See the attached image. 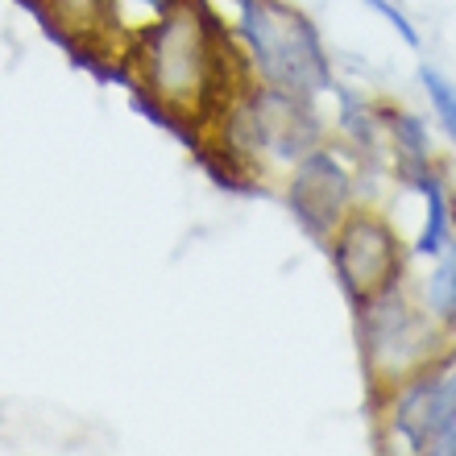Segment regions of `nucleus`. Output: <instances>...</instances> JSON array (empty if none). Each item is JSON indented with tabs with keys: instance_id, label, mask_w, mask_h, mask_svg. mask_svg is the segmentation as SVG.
<instances>
[{
	"instance_id": "obj_14",
	"label": "nucleus",
	"mask_w": 456,
	"mask_h": 456,
	"mask_svg": "<svg viewBox=\"0 0 456 456\" xmlns=\"http://www.w3.org/2000/svg\"><path fill=\"white\" fill-rule=\"evenodd\" d=\"M452 337H456V216H452Z\"/></svg>"
},
{
	"instance_id": "obj_3",
	"label": "nucleus",
	"mask_w": 456,
	"mask_h": 456,
	"mask_svg": "<svg viewBox=\"0 0 456 456\" xmlns=\"http://www.w3.org/2000/svg\"><path fill=\"white\" fill-rule=\"evenodd\" d=\"M448 332L452 328L428 303L411 299L403 282L357 303V353L365 365V378H370L373 403H382L411 373L448 357L452 353Z\"/></svg>"
},
{
	"instance_id": "obj_8",
	"label": "nucleus",
	"mask_w": 456,
	"mask_h": 456,
	"mask_svg": "<svg viewBox=\"0 0 456 456\" xmlns=\"http://www.w3.org/2000/svg\"><path fill=\"white\" fill-rule=\"evenodd\" d=\"M179 0H104V25H100V46L125 50L133 37L150 29L158 17H167Z\"/></svg>"
},
{
	"instance_id": "obj_12",
	"label": "nucleus",
	"mask_w": 456,
	"mask_h": 456,
	"mask_svg": "<svg viewBox=\"0 0 456 456\" xmlns=\"http://www.w3.org/2000/svg\"><path fill=\"white\" fill-rule=\"evenodd\" d=\"M419 79H423V92H428V100H432L436 117H440V125H444L448 137L456 142V87L448 84V79L436 71V67H419Z\"/></svg>"
},
{
	"instance_id": "obj_11",
	"label": "nucleus",
	"mask_w": 456,
	"mask_h": 456,
	"mask_svg": "<svg viewBox=\"0 0 456 456\" xmlns=\"http://www.w3.org/2000/svg\"><path fill=\"white\" fill-rule=\"evenodd\" d=\"M46 12L67 37H75V42H96L100 46L104 0H46Z\"/></svg>"
},
{
	"instance_id": "obj_13",
	"label": "nucleus",
	"mask_w": 456,
	"mask_h": 456,
	"mask_svg": "<svg viewBox=\"0 0 456 456\" xmlns=\"http://www.w3.org/2000/svg\"><path fill=\"white\" fill-rule=\"evenodd\" d=\"M373 9H378V12L386 17V21L395 25V29L403 34V42H407L411 50H419V34H415V25H411L407 17H403V9H398V4H390V0H373Z\"/></svg>"
},
{
	"instance_id": "obj_1",
	"label": "nucleus",
	"mask_w": 456,
	"mask_h": 456,
	"mask_svg": "<svg viewBox=\"0 0 456 456\" xmlns=\"http://www.w3.org/2000/svg\"><path fill=\"white\" fill-rule=\"evenodd\" d=\"M129 75L170 120L208 129L245 79H228L237 46L204 0H179L125 46Z\"/></svg>"
},
{
	"instance_id": "obj_6",
	"label": "nucleus",
	"mask_w": 456,
	"mask_h": 456,
	"mask_svg": "<svg viewBox=\"0 0 456 456\" xmlns=\"http://www.w3.org/2000/svg\"><path fill=\"white\" fill-rule=\"evenodd\" d=\"M353 200H357L353 170L345 167V158H340L337 150H328V142L307 150V154L287 170V204H290V212H295V220H299L315 240L332 237V228L357 208Z\"/></svg>"
},
{
	"instance_id": "obj_9",
	"label": "nucleus",
	"mask_w": 456,
	"mask_h": 456,
	"mask_svg": "<svg viewBox=\"0 0 456 456\" xmlns=\"http://www.w3.org/2000/svg\"><path fill=\"white\" fill-rule=\"evenodd\" d=\"M428 456H456V353L440 361V386H436V423Z\"/></svg>"
},
{
	"instance_id": "obj_10",
	"label": "nucleus",
	"mask_w": 456,
	"mask_h": 456,
	"mask_svg": "<svg viewBox=\"0 0 456 456\" xmlns=\"http://www.w3.org/2000/svg\"><path fill=\"white\" fill-rule=\"evenodd\" d=\"M378 120L386 125L390 142H395L398 167H407V162H428V158H432V137H428V120L423 117H415V112H407V109H382Z\"/></svg>"
},
{
	"instance_id": "obj_7",
	"label": "nucleus",
	"mask_w": 456,
	"mask_h": 456,
	"mask_svg": "<svg viewBox=\"0 0 456 456\" xmlns=\"http://www.w3.org/2000/svg\"><path fill=\"white\" fill-rule=\"evenodd\" d=\"M398 175L407 183H415L423 191V200H428V220H423V232H419V240H415V253H423V257H444V249L452 245L456 208L448 204V191H444V183H440V175L432 170V158H428V162H407V167H398Z\"/></svg>"
},
{
	"instance_id": "obj_2",
	"label": "nucleus",
	"mask_w": 456,
	"mask_h": 456,
	"mask_svg": "<svg viewBox=\"0 0 456 456\" xmlns=\"http://www.w3.org/2000/svg\"><path fill=\"white\" fill-rule=\"evenodd\" d=\"M204 133L220 145L237 175L270 179L274 170H290L324 142V120L315 112V100L245 79Z\"/></svg>"
},
{
	"instance_id": "obj_5",
	"label": "nucleus",
	"mask_w": 456,
	"mask_h": 456,
	"mask_svg": "<svg viewBox=\"0 0 456 456\" xmlns=\"http://www.w3.org/2000/svg\"><path fill=\"white\" fill-rule=\"evenodd\" d=\"M324 249L353 307L403 282V240L390 228V220L370 212V208H353L332 228Z\"/></svg>"
},
{
	"instance_id": "obj_4",
	"label": "nucleus",
	"mask_w": 456,
	"mask_h": 456,
	"mask_svg": "<svg viewBox=\"0 0 456 456\" xmlns=\"http://www.w3.org/2000/svg\"><path fill=\"white\" fill-rule=\"evenodd\" d=\"M237 37L262 84L307 100L332 87V62L320 29L282 0H237Z\"/></svg>"
}]
</instances>
